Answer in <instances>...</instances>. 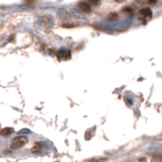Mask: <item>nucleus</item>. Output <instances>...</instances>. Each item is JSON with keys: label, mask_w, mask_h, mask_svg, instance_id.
I'll return each instance as SVG.
<instances>
[{"label": "nucleus", "mask_w": 162, "mask_h": 162, "mask_svg": "<svg viewBox=\"0 0 162 162\" xmlns=\"http://www.w3.org/2000/svg\"><path fill=\"white\" fill-rule=\"evenodd\" d=\"M28 138L25 136H18L15 137L11 142V148L12 149H20L28 143Z\"/></svg>", "instance_id": "nucleus-1"}, {"label": "nucleus", "mask_w": 162, "mask_h": 162, "mask_svg": "<svg viewBox=\"0 0 162 162\" xmlns=\"http://www.w3.org/2000/svg\"><path fill=\"white\" fill-rule=\"evenodd\" d=\"M152 17V11H151L150 8H144L142 10H140L139 15H138V18L139 20H141L142 22H147L148 20L151 19Z\"/></svg>", "instance_id": "nucleus-2"}, {"label": "nucleus", "mask_w": 162, "mask_h": 162, "mask_svg": "<svg viewBox=\"0 0 162 162\" xmlns=\"http://www.w3.org/2000/svg\"><path fill=\"white\" fill-rule=\"evenodd\" d=\"M78 9L80 10V11L84 12V13H88V12H90V10H91V6H90L89 3L83 1V2H80V3L78 4Z\"/></svg>", "instance_id": "nucleus-3"}, {"label": "nucleus", "mask_w": 162, "mask_h": 162, "mask_svg": "<svg viewBox=\"0 0 162 162\" xmlns=\"http://www.w3.org/2000/svg\"><path fill=\"white\" fill-rule=\"evenodd\" d=\"M65 56H67V58L69 59L70 58V53H69V51H67V50H61V51L58 53V57H59V59H62L63 58V60H65L66 59V57Z\"/></svg>", "instance_id": "nucleus-4"}, {"label": "nucleus", "mask_w": 162, "mask_h": 162, "mask_svg": "<svg viewBox=\"0 0 162 162\" xmlns=\"http://www.w3.org/2000/svg\"><path fill=\"white\" fill-rule=\"evenodd\" d=\"M43 146H44V143H36L34 146V148L31 149V151H33L34 153H36V152H40V151L42 150V148H43Z\"/></svg>", "instance_id": "nucleus-5"}, {"label": "nucleus", "mask_w": 162, "mask_h": 162, "mask_svg": "<svg viewBox=\"0 0 162 162\" xmlns=\"http://www.w3.org/2000/svg\"><path fill=\"white\" fill-rule=\"evenodd\" d=\"M12 133H13V129H11V128H5V129L2 130L1 132H0V134H1L2 136H8V135L12 134Z\"/></svg>", "instance_id": "nucleus-6"}]
</instances>
